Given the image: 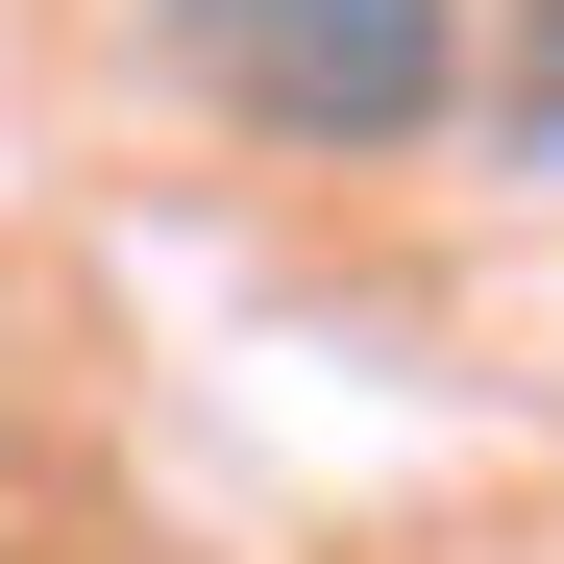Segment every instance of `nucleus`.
Segmentation results:
<instances>
[{"mask_svg":"<svg viewBox=\"0 0 564 564\" xmlns=\"http://www.w3.org/2000/svg\"><path fill=\"white\" fill-rule=\"evenodd\" d=\"M172 50L270 148H417L466 99V0H172Z\"/></svg>","mask_w":564,"mask_h":564,"instance_id":"obj_1","label":"nucleus"},{"mask_svg":"<svg viewBox=\"0 0 564 564\" xmlns=\"http://www.w3.org/2000/svg\"><path fill=\"white\" fill-rule=\"evenodd\" d=\"M516 172H564V25L516 50Z\"/></svg>","mask_w":564,"mask_h":564,"instance_id":"obj_2","label":"nucleus"}]
</instances>
